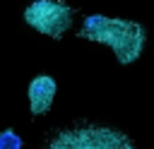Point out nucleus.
<instances>
[{
	"mask_svg": "<svg viewBox=\"0 0 154 149\" xmlns=\"http://www.w3.org/2000/svg\"><path fill=\"white\" fill-rule=\"evenodd\" d=\"M79 38H89L96 43H106L120 65H132L140 60L147 46V29L140 22L106 17V14H89L79 26Z\"/></svg>",
	"mask_w": 154,
	"mask_h": 149,
	"instance_id": "obj_1",
	"label": "nucleus"
},
{
	"mask_svg": "<svg viewBox=\"0 0 154 149\" xmlns=\"http://www.w3.org/2000/svg\"><path fill=\"white\" fill-rule=\"evenodd\" d=\"M51 149H135V142L106 125H94V123H77L72 127L58 130L48 139Z\"/></svg>",
	"mask_w": 154,
	"mask_h": 149,
	"instance_id": "obj_2",
	"label": "nucleus"
},
{
	"mask_svg": "<svg viewBox=\"0 0 154 149\" xmlns=\"http://www.w3.org/2000/svg\"><path fill=\"white\" fill-rule=\"evenodd\" d=\"M75 10L63 0H34L24 10V22L51 38H60L72 26Z\"/></svg>",
	"mask_w": 154,
	"mask_h": 149,
	"instance_id": "obj_3",
	"label": "nucleus"
},
{
	"mask_svg": "<svg viewBox=\"0 0 154 149\" xmlns=\"http://www.w3.org/2000/svg\"><path fill=\"white\" fill-rule=\"evenodd\" d=\"M58 84L51 74H38L31 79L29 84V106H31V115H43L51 111L53 99H55Z\"/></svg>",
	"mask_w": 154,
	"mask_h": 149,
	"instance_id": "obj_4",
	"label": "nucleus"
},
{
	"mask_svg": "<svg viewBox=\"0 0 154 149\" xmlns=\"http://www.w3.org/2000/svg\"><path fill=\"white\" fill-rule=\"evenodd\" d=\"M24 142L14 130H2L0 132V149H19Z\"/></svg>",
	"mask_w": 154,
	"mask_h": 149,
	"instance_id": "obj_5",
	"label": "nucleus"
}]
</instances>
